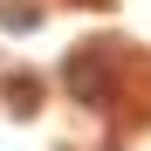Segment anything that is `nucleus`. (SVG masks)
Wrapping results in <instances>:
<instances>
[{"label": "nucleus", "mask_w": 151, "mask_h": 151, "mask_svg": "<svg viewBox=\"0 0 151 151\" xmlns=\"http://www.w3.org/2000/svg\"><path fill=\"white\" fill-rule=\"evenodd\" d=\"M69 89H83L89 103H96V96H103V69H96V62H76L69 69Z\"/></svg>", "instance_id": "nucleus-1"}]
</instances>
